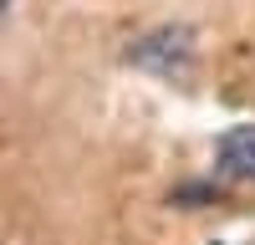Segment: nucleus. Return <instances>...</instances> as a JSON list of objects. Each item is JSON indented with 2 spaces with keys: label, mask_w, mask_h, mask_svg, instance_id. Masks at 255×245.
Masks as SVG:
<instances>
[{
  "label": "nucleus",
  "mask_w": 255,
  "mask_h": 245,
  "mask_svg": "<svg viewBox=\"0 0 255 245\" xmlns=\"http://www.w3.org/2000/svg\"><path fill=\"white\" fill-rule=\"evenodd\" d=\"M128 61L143 67V72H153V77L179 82L194 67V26H158V31L138 36L133 46H128Z\"/></svg>",
  "instance_id": "f257e3e1"
},
{
  "label": "nucleus",
  "mask_w": 255,
  "mask_h": 245,
  "mask_svg": "<svg viewBox=\"0 0 255 245\" xmlns=\"http://www.w3.org/2000/svg\"><path fill=\"white\" fill-rule=\"evenodd\" d=\"M215 174L255 179V122H240V128L220 133V143H215Z\"/></svg>",
  "instance_id": "f03ea898"
}]
</instances>
